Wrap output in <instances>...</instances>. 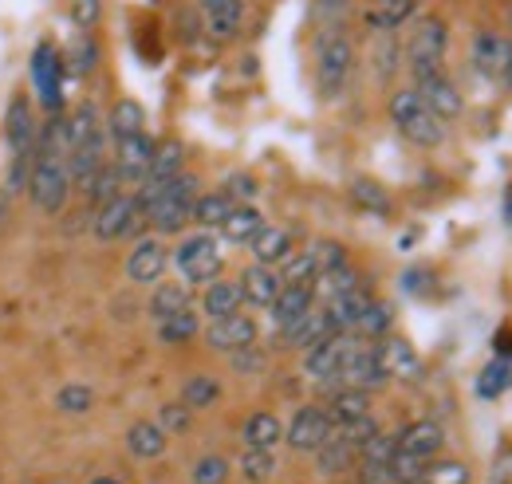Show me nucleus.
<instances>
[{"label": "nucleus", "mask_w": 512, "mask_h": 484, "mask_svg": "<svg viewBox=\"0 0 512 484\" xmlns=\"http://www.w3.org/2000/svg\"><path fill=\"white\" fill-rule=\"evenodd\" d=\"M335 327H331V319H327V311L323 307H312L308 315H300L292 327H284L280 335H284V343L288 347H296V351H308V347H316L320 339H327Z\"/></svg>", "instance_id": "24"}, {"label": "nucleus", "mask_w": 512, "mask_h": 484, "mask_svg": "<svg viewBox=\"0 0 512 484\" xmlns=\"http://www.w3.org/2000/svg\"><path fill=\"white\" fill-rule=\"evenodd\" d=\"M32 87H36V99L48 115H56L64 107V60L56 52V44H36L32 52Z\"/></svg>", "instance_id": "8"}, {"label": "nucleus", "mask_w": 512, "mask_h": 484, "mask_svg": "<svg viewBox=\"0 0 512 484\" xmlns=\"http://www.w3.org/2000/svg\"><path fill=\"white\" fill-rule=\"evenodd\" d=\"M501 83L512 87V56H509V63H505V71H501Z\"/></svg>", "instance_id": "59"}, {"label": "nucleus", "mask_w": 512, "mask_h": 484, "mask_svg": "<svg viewBox=\"0 0 512 484\" xmlns=\"http://www.w3.org/2000/svg\"><path fill=\"white\" fill-rule=\"evenodd\" d=\"M316 307V288L312 284H284L280 288V296L272 300V327L276 331H284V327H292L300 315H308Z\"/></svg>", "instance_id": "19"}, {"label": "nucleus", "mask_w": 512, "mask_h": 484, "mask_svg": "<svg viewBox=\"0 0 512 484\" xmlns=\"http://www.w3.org/2000/svg\"><path fill=\"white\" fill-rule=\"evenodd\" d=\"M154 146H158V142H154L146 130L127 134V138H119V142H115V170L123 174V182L138 185L142 178H146L150 158H154Z\"/></svg>", "instance_id": "13"}, {"label": "nucleus", "mask_w": 512, "mask_h": 484, "mask_svg": "<svg viewBox=\"0 0 512 484\" xmlns=\"http://www.w3.org/2000/svg\"><path fill=\"white\" fill-rule=\"evenodd\" d=\"M221 398V382L213 378V374H193L186 378V386H182V402L190 406V410H205V406H213Z\"/></svg>", "instance_id": "40"}, {"label": "nucleus", "mask_w": 512, "mask_h": 484, "mask_svg": "<svg viewBox=\"0 0 512 484\" xmlns=\"http://www.w3.org/2000/svg\"><path fill=\"white\" fill-rule=\"evenodd\" d=\"M123 185L127 182H123V174L115 170V162H107V166L95 174V182L87 185V201L99 209V205H107L111 197H119V193H123Z\"/></svg>", "instance_id": "41"}, {"label": "nucleus", "mask_w": 512, "mask_h": 484, "mask_svg": "<svg viewBox=\"0 0 512 484\" xmlns=\"http://www.w3.org/2000/svg\"><path fill=\"white\" fill-rule=\"evenodd\" d=\"M233 205H237V201H233L225 189L201 193V197L193 201V217H190V221L197 225V229H205V233H209V229H221V221L233 213Z\"/></svg>", "instance_id": "32"}, {"label": "nucleus", "mask_w": 512, "mask_h": 484, "mask_svg": "<svg viewBox=\"0 0 512 484\" xmlns=\"http://www.w3.org/2000/svg\"><path fill=\"white\" fill-rule=\"evenodd\" d=\"M386 382H390V378H386L375 347H371L367 339H359L355 351L347 355L343 370H339V386H355V390H367V394H371V390H383Z\"/></svg>", "instance_id": "10"}, {"label": "nucleus", "mask_w": 512, "mask_h": 484, "mask_svg": "<svg viewBox=\"0 0 512 484\" xmlns=\"http://www.w3.org/2000/svg\"><path fill=\"white\" fill-rule=\"evenodd\" d=\"M371 60H375V75H379V79H390V75H394V71H398V60H402V48H398V40H394V32H383V36H379V44H375V56H371Z\"/></svg>", "instance_id": "45"}, {"label": "nucleus", "mask_w": 512, "mask_h": 484, "mask_svg": "<svg viewBox=\"0 0 512 484\" xmlns=\"http://www.w3.org/2000/svg\"><path fill=\"white\" fill-rule=\"evenodd\" d=\"M233 366L237 370H245V374H256V370H264V355L253 347H241V351H233Z\"/></svg>", "instance_id": "58"}, {"label": "nucleus", "mask_w": 512, "mask_h": 484, "mask_svg": "<svg viewBox=\"0 0 512 484\" xmlns=\"http://www.w3.org/2000/svg\"><path fill=\"white\" fill-rule=\"evenodd\" d=\"M422 484H469V465L465 461H426Z\"/></svg>", "instance_id": "44"}, {"label": "nucleus", "mask_w": 512, "mask_h": 484, "mask_svg": "<svg viewBox=\"0 0 512 484\" xmlns=\"http://www.w3.org/2000/svg\"><path fill=\"white\" fill-rule=\"evenodd\" d=\"M398 449L410 453V457H422V461H434L442 449H446V429L434 422V418H422V422H410L398 437Z\"/></svg>", "instance_id": "18"}, {"label": "nucleus", "mask_w": 512, "mask_h": 484, "mask_svg": "<svg viewBox=\"0 0 512 484\" xmlns=\"http://www.w3.org/2000/svg\"><path fill=\"white\" fill-rule=\"evenodd\" d=\"M146 225V209L138 205V197L134 193H119V197H111L107 205H99L95 209V237L103 244L111 241H127V237H134L138 229Z\"/></svg>", "instance_id": "7"}, {"label": "nucleus", "mask_w": 512, "mask_h": 484, "mask_svg": "<svg viewBox=\"0 0 512 484\" xmlns=\"http://www.w3.org/2000/svg\"><path fill=\"white\" fill-rule=\"evenodd\" d=\"M414 12H418V0H371L363 20L375 36H383V32H398Z\"/></svg>", "instance_id": "22"}, {"label": "nucleus", "mask_w": 512, "mask_h": 484, "mask_svg": "<svg viewBox=\"0 0 512 484\" xmlns=\"http://www.w3.org/2000/svg\"><path fill=\"white\" fill-rule=\"evenodd\" d=\"M67 63H71L75 75H87V71L99 63V48L91 44V32H79V36H75V48H71V60Z\"/></svg>", "instance_id": "52"}, {"label": "nucleus", "mask_w": 512, "mask_h": 484, "mask_svg": "<svg viewBox=\"0 0 512 484\" xmlns=\"http://www.w3.org/2000/svg\"><path fill=\"white\" fill-rule=\"evenodd\" d=\"M87 484H123V481H115V477H95V481H87Z\"/></svg>", "instance_id": "60"}, {"label": "nucleus", "mask_w": 512, "mask_h": 484, "mask_svg": "<svg viewBox=\"0 0 512 484\" xmlns=\"http://www.w3.org/2000/svg\"><path fill=\"white\" fill-rule=\"evenodd\" d=\"M316 260H312V252L304 248V252H292L284 264H280V280L284 284H316Z\"/></svg>", "instance_id": "43"}, {"label": "nucleus", "mask_w": 512, "mask_h": 484, "mask_svg": "<svg viewBox=\"0 0 512 484\" xmlns=\"http://www.w3.org/2000/svg\"><path fill=\"white\" fill-rule=\"evenodd\" d=\"M446 48H449L446 20H442V16H422V20L414 24L406 48H402V60H406V67H410L414 83L426 79V75H434V71H442Z\"/></svg>", "instance_id": "5"}, {"label": "nucleus", "mask_w": 512, "mask_h": 484, "mask_svg": "<svg viewBox=\"0 0 512 484\" xmlns=\"http://www.w3.org/2000/svg\"><path fill=\"white\" fill-rule=\"evenodd\" d=\"M351 197H355V205H363V209H371V213H390V197H386L383 185L375 182H355L351 185Z\"/></svg>", "instance_id": "50"}, {"label": "nucleus", "mask_w": 512, "mask_h": 484, "mask_svg": "<svg viewBox=\"0 0 512 484\" xmlns=\"http://www.w3.org/2000/svg\"><path fill=\"white\" fill-rule=\"evenodd\" d=\"M205 343L221 355H233L241 347H253L256 343V319L253 315H225V319H209L205 327Z\"/></svg>", "instance_id": "11"}, {"label": "nucleus", "mask_w": 512, "mask_h": 484, "mask_svg": "<svg viewBox=\"0 0 512 484\" xmlns=\"http://www.w3.org/2000/svg\"><path fill=\"white\" fill-rule=\"evenodd\" d=\"M241 296L245 303H253V307H272V300L280 296V288H284V280H280V268H268V264H249L245 272H241Z\"/></svg>", "instance_id": "20"}, {"label": "nucleus", "mask_w": 512, "mask_h": 484, "mask_svg": "<svg viewBox=\"0 0 512 484\" xmlns=\"http://www.w3.org/2000/svg\"><path fill=\"white\" fill-rule=\"evenodd\" d=\"M170 268V248L158 241V237H142V241L130 248L127 256V276L130 284H158Z\"/></svg>", "instance_id": "12"}, {"label": "nucleus", "mask_w": 512, "mask_h": 484, "mask_svg": "<svg viewBox=\"0 0 512 484\" xmlns=\"http://www.w3.org/2000/svg\"><path fill=\"white\" fill-rule=\"evenodd\" d=\"M103 16V0H71V24L79 32H91Z\"/></svg>", "instance_id": "54"}, {"label": "nucleus", "mask_w": 512, "mask_h": 484, "mask_svg": "<svg viewBox=\"0 0 512 484\" xmlns=\"http://www.w3.org/2000/svg\"><path fill=\"white\" fill-rule=\"evenodd\" d=\"M509 56H512V44L505 40V36H497V32H481L477 44H473V63H477L481 75L501 79V71H505Z\"/></svg>", "instance_id": "27"}, {"label": "nucleus", "mask_w": 512, "mask_h": 484, "mask_svg": "<svg viewBox=\"0 0 512 484\" xmlns=\"http://www.w3.org/2000/svg\"><path fill=\"white\" fill-rule=\"evenodd\" d=\"M182 170H186V146H182L178 138H166V142H158V146H154V158H150V170H146V178H142V182L166 185V182H174Z\"/></svg>", "instance_id": "23"}, {"label": "nucleus", "mask_w": 512, "mask_h": 484, "mask_svg": "<svg viewBox=\"0 0 512 484\" xmlns=\"http://www.w3.org/2000/svg\"><path fill=\"white\" fill-rule=\"evenodd\" d=\"M390 473H394V481L398 484H422L426 461H422V457H410V453H402V449H394V457H390Z\"/></svg>", "instance_id": "48"}, {"label": "nucleus", "mask_w": 512, "mask_h": 484, "mask_svg": "<svg viewBox=\"0 0 512 484\" xmlns=\"http://www.w3.org/2000/svg\"><path fill=\"white\" fill-rule=\"evenodd\" d=\"M351 71H355V44H351V36L339 24H327L320 32V40H316V87H320V95L327 103L347 91Z\"/></svg>", "instance_id": "2"}, {"label": "nucleus", "mask_w": 512, "mask_h": 484, "mask_svg": "<svg viewBox=\"0 0 512 484\" xmlns=\"http://www.w3.org/2000/svg\"><path fill=\"white\" fill-rule=\"evenodd\" d=\"M323 410L331 414L335 425L355 422V418H367L371 414V394L367 390H355V386H339V390H331V402Z\"/></svg>", "instance_id": "29"}, {"label": "nucleus", "mask_w": 512, "mask_h": 484, "mask_svg": "<svg viewBox=\"0 0 512 484\" xmlns=\"http://www.w3.org/2000/svg\"><path fill=\"white\" fill-rule=\"evenodd\" d=\"M316 457V469H320V477H339V473H347L355 461H359V453L343 441V437H335V429H331V437L323 441L320 449L312 453Z\"/></svg>", "instance_id": "31"}, {"label": "nucleus", "mask_w": 512, "mask_h": 484, "mask_svg": "<svg viewBox=\"0 0 512 484\" xmlns=\"http://www.w3.org/2000/svg\"><path fill=\"white\" fill-rule=\"evenodd\" d=\"M201 4V20H205V32L217 40V44H229L241 36V24H245V0H197Z\"/></svg>", "instance_id": "15"}, {"label": "nucleus", "mask_w": 512, "mask_h": 484, "mask_svg": "<svg viewBox=\"0 0 512 484\" xmlns=\"http://www.w3.org/2000/svg\"><path fill=\"white\" fill-rule=\"evenodd\" d=\"M241 437H245L249 449H276V445L284 441V425H280L276 414L256 410V414H249V422H245V429H241Z\"/></svg>", "instance_id": "33"}, {"label": "nucleus", "mask_w": 512, "mask_h": 484, "mask_svg": "<svg viewBox=\"0 0 512 484\" xmlns=\"http://www.w3.org/2000/svg\"><path fill=\"white\" fill-rule=\"evenodd\" d=\"M91 406H95V390H91L87 382H67L64 390L56 394V410H60V414H71V418H75V414H87Z\"/></svg>", "instance_id": "42"}, {"label": "nucleus", "mask_w": 512, "mask_h": 484, "mask_svg": "<svg viewBox=\"0 0 512 484\" xmlns=\"http://www.w3.org/2000/svg\"><path fill=\"white\" fill-rule=\"evenodd\" d=\"M375 433H383V429H379V422H375L371 414H367V418H355V422L335 425V437H343V441H347L355 453H359V449H363V445H367Z\"/></svg>", "instance_id": "47"}, {"label": "nucleus", "mask_w": 512, "mask_h": 484, "mask_svg": "<svg viewBox=\"0 0 512 484\" xmlns=\"http://www.w3.org/2000/svg\"><path fill=\"white\" fill-rule=\"evenodd\" d=\"M158 425H162L166 433H186V429H190V406H186V402L162 406V410H158Z\"/></svg>", "instance_id": "55"}, {"label": "nucleus", "mask_w": 512, "mask_h": 484, "mask_svg": "<svg viewBox=\"0 0 512 484\" xmlns=\"http://www.w3.org/2000/svg\"><path fill=\"white\" fill-rule=\"evenodd\" d=\"M394 449H398V441H394V437H386V433H375V437H371V441L359 449V461H363V465H390Z\"/></svg>", "instance_id": "53"}, {"label": "nucleus", "mask_w": 512, "mask_h": 484, "mask_svg": "<svg viewBox=\"0 0 512 484\" xmlns=\"http://www.w3.org/2000/svg\"><path fill=\"white\" fill-rule=\"evenodd\" d=\"M71 170H67V150L64 146H44L36 142V162H32V174H28V201L36 213L44 217H60L71 201Z\"/></svg>", "instance_id": "1"}, {"label": "nucleus", "mask_w": 512, "mask_h": 484, "mask_svg": "<svg viewBox=\"0 0 512 484\" xmlns=\"http://www.w3.org/2000/svg\"><path fill=\"white\" fill-rule=\"evenodd\" d=\"M331 414L323 410V406H300L296 414H292V425L284 429V441L296 449V453H316L323 441L331 437Z\"/></svg>", "instance_id": "9"}, {"label": "nucleus", "mask_w": 512, "mask_h": 484, "mask_svg": "<svg viewBox=\"0 0 512 484\" xmlns=\"http://www.w3.org/2000/svg\"><path fill=\"white\" fill-rule=\"evenodd\" d=\"M509 44H512V40H509Z\"/></svg>", "instance_id": "61"}, {"label": "nucleus", "mask_w": 512, "mask_h": 484, "mask_svg": "<svg viewBox=\"0 0 512 484\" xmlns=\"http://www.w3.org/2000/svg\"><path fill=\"white\" fill-rule=\"evenodd\" d=\"M363 284V276L351 268V260L347 264H339V268H331V272H320L316 276V300H331V296H339V292H351V288H359Z\"/></svg>", "instance_id": "37"}, {"label": "nucleus", "mask_w": 512, "mask_h": 484, "mask_svg": "<svg viewBox=\"0 0 512 484\" xmlns=\"http://www.w3.org/2000/svg\"><path fill=\"white\" fill-rule=\"evenodd\" d=\"M201 197V178L197 174H178L174 182H166V189L146 205V225H154L158 237H174L190 225L193 201Z\"/></svg>", "instance_id": "4"}, {"label": "nucleus", "mask_w": 512, "mask_h": 484, "mask_svg": "<svg viewBox=\"0 0 512 484\" xmlns=\"http://www.w3.org/2000/svg\"><path fill=\"white\" fill-rule=\"evenodd\" d=\"M190 307V284H154V296H150V315L154 319H166L174 311Z\"/></svg>", "instance_id": "39"}, {"label": "nucleus", "mask_w": 512, "mask_h": 484, "mask_svg": "<svg viewBox=\"0 0 512 484\" xmlns=\"http://www.w3.org/2000/svg\"><path fill=\"white\" fill-rule=\"evenodd\" d=\"M170 433L162 429L158 422H134L127 429V449L130 457H138V461H154V457H162L166 453V441Z\"/></svg>", "instance_id": "28"}, {"label": "nucleus", "mask_w": 512, "mask_h": 484, "mask_svg": "<svg viewBox=\"0 0 512 484\" xmlns=\"http://www.w3.org/2000/svg\"><path fill=\"white\" fill-rule=\"evenodd\" d=\"M264 225H268V221L260 217V209H256V205H233V213L221 221V229H217V233H221L229 244H249Z\"/></svg>", "instance_id": "30"}, {"label": "nucleus", "mask_w": 512, "mask_h": 484, "mask_svg": "<svg viewBox=\"0 0 512 484\" xmlns=\"http://www.w3.org/2000/svg\"><path fill=\"white\" fill-rule=\"evenodd\" d=\"M414 91L422 95V103L438 115L442 122L457 119L461 111H465V99H461V91H457V83L449 79L446 71H434V75H426V79H418L414 83Z\"/></svg>", "instance_id": "14"}, {"label": "nucleus", "mask_w": 512, "mask_h": 484, "mask_svg": "<svg viewBox=\"0 0 512 484\" xmlns=\"http://www.w3.org/2000/svg\"><path fill=\"white\" fill-rule=\"evenodd\" d=\"M225 481H229V461L225 457L209 453V457H201L193 465V484H225Z\"/></svg>", "instance_id": "51"}, {"label": "nucleus", "mask_w": 512, "mask_h": 484, "mask_svg": "<svg viewBox=\"0 0 512 484\" xmlns=\"http://www.w3.org/2000/svg\"><path fill=\"white\" fill-rule=\"evenodd\" d=\"M174 264H178V272H182L186 284H209V280L221 276L225 256H221L217 237L201 229V233H193V237H186V241L174 248Z\"/></svg>", "instance_id": "6"}, {"label": "nucleus", "mask_w": 512, "mask_h": 484, "mask_svg": "<svg viewBox=\"0 0 512 484\" xmlns=\"http://www.w3.org/2000/svg\"><path fill=\"white\" fill-rule=\"evenodd\" d=\"M390 327H394V311H390V303L371 300V303H367V311L359 315V323H355V335L371 343V339H383V335H390Z\"/></svg>", "instance_id": "38"}, {"label": "nucleus", "mask_w": 512, "mask_h": 484, "mask_svg": "<svg viewBox=\"0 0 512 484\" xmlns=\"http://www.w3.org/2000/svg\"><path fill=\"white\" fill-rule=\"evenodd\" d=\"M237 473L249 484H268L276 477V453H272V449H249V445H245V453H241V461H237Z\"/></svg>", "instance_id": "36"}, {"label": "nucleus", "mask_w": 512, "mask_h": 484, "mask_svg": "<svg viewBox=\"0 0 512 484\" xmlns=\"http://www.w3.org/2000/svg\"><path fill=\"white\" fill-rule=\"evenodd\" d=\"M197 335H201V319H197L193 307H182V311L158 319V339H162L166 347H182V343H190Z\"/></svg>", "instance_id": "34"}, {"label": "nucleus", "mask_w": 512, "mask_h": 484, "mask_svg": "<svg viewBox=\"0 0 512 484\" xmlns=\"http://www.w3.org/2000/svg\"><path fill=\"white\" fill-rule=\"evenodd\" d=\"M371 300H375V296H371V288H367V284H359V288H351V292H339V296L323 300V311H327V319H331V327H335V331H355L359 315L367 311V303Z\"/></svg>", "instance_id": "21"}, {"label": "nucleus", "mask_w": 512, "mask_h": 484, "mask_svg": "<svg viewBox=\"0 0 512 484\" xmlns=\"http://www.w3.org/2000/svg\"><path fill=\"white\" fill-rule=\"evenodd\" d=\"M71 150H107V126L99 119L95 103H79L67 115V154Z\"/></svg>", "instance_id": "16"}, {"label": "nucleus", "mask_w": 512, "mask_h": 484, "mask_svg": "<svg viewBox=\"0 0 512 484\" xmlns=\"http://www.w3.org/2000/svg\"><path fill=\"white\" fill-rule=\"evenodd\" d=\"M509 382H512L509 359H501V355H497V363H489L485 370H481V382H477V390H481L485 398H497L501 390H509Z\"/></svg>", "instance_id": "46"}, {"label": "nucleus", "mask_w": 512, "mask_h": 484, "mask_svg": "<svg viewBox=\"0 0 512 484\" xmlns=\"http://www.w3.org/2000/svg\"><path fill=\"white\" fill-rule=\"evenodd\" d=\"M225 193H229L237 205H253V197L260 193V189H256L253 174H233V178L225 182Z\"/></svg>", "instance_id": "56"}, {"label": "nucleus", "mask_w": 512, "mask_h": 484, "mask_svg": "<svg viewBox=\"0 0 512 484\" xmlns=\"http://www.w3.org/2000/svg\"><path fill=\"white\" fill-rule=\"evenodd\" d=\"M107 134L119 142V138H127V134H138V130H146V111H142V103H134V99H119L115 107H111V115H107Z\"/></svg>", "instance_id": "35"}, {"label": "nucleus", "mask_w": 512, "mask_h": 484, "mask_svg": "<svg viewBox=\"0 0 512 484\" xmlns=\"http://www.w3.org/2000/svg\"><path fill=\"white\" fill-rule=\"evenodd\" d=\"M347 8H351V0H316L312 4L316 20H323V24H339L347 16Z\"/></svg>", "instance_id": "57"}, {"label": "nucleus", "mask_w": 512, "mask_h": 484, "mask_svg": "<svg viewBox=\"0 0 512 484\" xmlns=\"http://www.w3.org/2000/svg\"><path fill=\"white\" fill-rule=\"evenodd\" d=\"M375 355H379V363H383L386 378L410 382V378H418V374H422V359H418V351H414L406 339H398V335H383V339H375Z\"/></svg>", "instance_id": "17"}, {"label": "nucleus", "mask_w": 512, "mask_h": 484, "mask_svg": "<svg viewBox=\"0 0 512 484\" xmlns=\"http://www.w3.org/2000/svg\"><path fill=\"white\" fill-rule=\"evenodd\" d=\"M308 252H312V260H316V272H331V268L347 264V248L339 241H327V237L308 244Z\"/></svg>", "instance_id": "49"}, {"label": "nucleus", "mask_w": 512, "mask_h": 484, "mask_svg": "<svg viewBox=\"0 0 512 484\" xmlns=\"http://www.w3.org/2000/svg\"><path fill=\"white\" fill-rule=\"evenodd\" d=\"M241 303H245V296H241V284H237V280H221V276H217V280H209L205 292H201V311H205L209 319L237 315Z\"/></svg>", "instance_id": "25"}, {"label": "nucleus", "mask_w": 512, "mask_h": 484, "mask_svg": "<svg viewBox=\"0 0 512 484\" xmlns=\"http://www.w3.org/2000/svg\"><path fill=\"white\" fill-rule=\"evenodd\" d=\"M386 111H390V122L398 126V134H402L410 146H418V150H434V146L446 142V122L422 103V95H418L414 87L394 91Z\"/></svg>", "instance_id": "3"}, {"label": "nucleus", "mask_w": 512, "mask_h": 484, "mask_svg": "<svg viewBox=\"0 0 512 484\" xmlns=\"http://www.w3.org/2000/svg\"><path fill=\"white\" fill-rule=\"evenodd\" d=\"M249 248H253L256 264H268V268H280L296 252L292 248V233L288 229H276V225H264L253 241H249Z\"/></svg>", "instance_id": "26"}]
</instances>
